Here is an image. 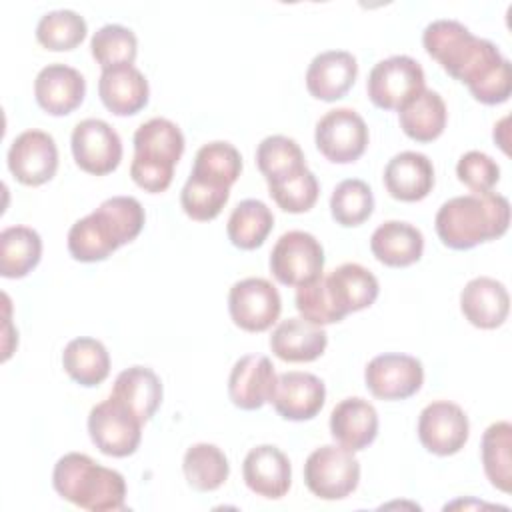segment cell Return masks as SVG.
<instances>
[{"instance_id": "1", "label": "cell", "mask_w": 512, "mask_h": 512, "mask_svg": "<svg viewBox=\"0 0 512 512\" xmlns=\"http://www.w3.org/2000/svg\"><path fill=\"white\" fill-rule=\"evenodd\" d=\"M426 52L470 94L488 106L502 104L512 94V64L484 38L474 36L462 22L440 18L422 32Z\"/></svg>"}, {"instance_id": "2", "label": "cell", "mask_w": 512, "mask_h": 512, "mask_svg": "<svg viewBox=\"0 0 512 512\" xmlns=\"http://www.w3.org/2000/svg\"><path fill=\"white\" fill-rule=\"evenodd\" d=\"M376 276L356 262H346L328 274H320L296 290V308L312 324L340 322L350 312L364 310L378 298Z\"/></svg>"}, {"instance_id": "3", "label": "cell", "mask_w": 512, "mask_h": 512, "mask_svg": "<svg viewBox=\"0 0 512 512\" xmlns=\"http://www.w3.org/2000/svg\"><path fill=\"white\" fill-rule=\"evenodd\" d=\"M144 208L134 196H112L68 230V252L80 262L106 260L144 228Z\"/></svg>"}, {"instance_id": "4", "label": "cell", "mask_w": 512, "mask_h": 512, "mask_svg": "<svg viewBox=\"0 0 512 512\" xmlns=\"http://www.w3.org/2000/svg\"><path fill=\"white\" fill-rule=\"evenodd\" d=\"M510 202L502 194L482 192L446 200L434 218L436 234L452 250H470L506 234Z\"/></svg>"}, {"instance_id": "5", "label": "cell", "mask_w": 512, "mask_h": 512, "mask_svg": "<svg viewBox=\"0 0 512 512\" xmlns=\"http://www.w3.org/2000/svg\"><path fill=\"white\" fill-rule=\"evenodd\" d=\"M54 490L90 512L124 510L126 482L118 470L106 468L82 452H68L54 464Z\"/></svg>"}, {"instance_id": "6", "label": "cell", "mask_w": 512, "mask_h": 512, "mask_svg": "<svg viewBox=\"0 0 512 512\" xmlns=\"http://www.w3.org/2000/svg\"><path fill=\"white\" fill-rule=\"evenodd\" d=\"M184 152V134L168 118H150L134 132V158L130 164L132 180L150 194L164 192L174 166Z\"/></svg>"}, {"instance_id": "7", "label": "cell", "mask_w": 512, "mask_h": 512, "mask_svg": "<svg viewBox=\"0 0 512 512\" xmlns=\"http://www.w3.org/2000/svg\"><path fill=\"white\" fill-rule=\"evenodd\" d=\"M304 482L322 500H342L358 488L360 462L352 450L340 444H324L306 458Z\"/></svg>"}, {"instance_id": "8", "label": "cell", "mask_w": 512, "mask_h": 512, "mask_svg": "<svg viewBox=\"0 0 512 512\" xmlns=\"http://www.w3.org/2000/svg\"><path fill=\"white\" fill-rule=\"evenodd\" d=\"M144 422L116 396H108L88 414V434L94 446L114 458L136 452L142 440Z\"/></svg>"}, {"instance_id": "9", "label": "cell", "mask_w": 512, "mask_h": 512, "mask_svg": "<svg viewBox=\"0 0 512 512\" xmlns=\"http://www.w3.org/2000/svg\"><path fill=\"white\" fill-rule=\"evenodd\" d=\"M422 90L424 70L420 62L404 54L374 64L366 82L368 98L382 110H400Z\"/></svg>"}, {"instance_id": "10", "label": "cell", "mask_w": 512, "mask_h": 512, "mask_svg": "<svg viewBox=\"0 0 512 512\" xmlns=\"http://www.w3.org/2000/svg\"><path fill=\"white\" fill-rule=\"evenodd\" d=\"M324 248L304 230L284 232L270 252V272L284 286H302L322 274Z\"/></svg>"}, {"instance_id": "11", "label": "cell", "mask_w": 512, "mask_h": 512, "mask_svg": "<svg viewBox=\"0 0 512 512\" xmlns=\"http://www.w3.org/2000/svg\"><path fill=\"white\" fill-rule=\"evenodd\" d=\"M316 148L336 164L358 160L368 146V126L352 108L328 110L316 124Z\"/></svg>"}, {"instance_id": "12", "label": "cell", "mask_w": 512, "mask_h": 512, "mask_svg": "<svg viewBox=\"0 0 512 512\" xmlns=\"http://www.w3.org/2000/svg\"><path fill=\"white\" fill-rule=\"evenodd\" d=\"M282 300L266 278H244L228 292V312L232 322L246 332H264L280 316Z\"/></svg>"}, {"instance_id": "13", "label": "cell", "mask_w": 512, "mask_h": 512, "mask_svg": "<svg viewBox=\"0 0 512 512\" xmlns=\"http://www.w3.org/2000/svg\"><path fill=\"white\" fill-rule=\"evenodd\" d=\"M70 146L80 170L94 176L110 174L122 160V140L118 132L100 118L80 120L72 130Z\"/></svg>"}, {"instance_id": "14", "label": "cell", "mask_w": 512, "mask_h": 512, "mask_svg": "<svg viewBox=\"0 0 512 512\" xmlns=\"http://www.w3.org/2000/svg\"><path fill=\"white\" fill-rule=\"evenodd\" d=\"M366 388L380 400H406L414 396L424 382L422 362L410 354L374 356L364 370Z\"/></svg>"}, {"instance_id": "15", "label": "cell", "mask_w": 512, "mask_h": 512, "mask_svg": "<svg viewBox=\"0 0 512 512\" xmlns=\"http://www.w3.org/2000/svg\"><path fill=\"white\" fill-rule=\"evenodd\" d=\"M470 424L466 412L448 400H434L418 416V438L436 456L460 452L468 440Z\"/></svg>"}, {"instance_id": "16", "label": "cell", "mask_w": 512, "mask_h": 512, "mask_svg": "<svg viewBox=\"0 0 512 512\" xmlns=\"http://www.w3.org/2000/svg\"><path fill=\"white\" fill-rule=\"evenodd\" d=\"M8 168L24 186H40L54 178L58 170V148L44 130H24L8 150Z\"/></svg>"}, {"instance_id": "17", "label": "cell", "mask_w": 512, "mask_h": 512, "mask_svg": "<svg viewBox=\"0 0 512 512\" xmlns=\"http://www.w3.org/2000/svg\"><path fill=\"white\" fill-rule=\"evenodd\" d=\"M326 400L324 382L310 372L290 370L276 378V386L272 392L274 410L292 422H302L314 418Z\"/></svg>"}, {"instance_id": "18", "label": "cell", "mask_w": 512, "mask_h": 512, "mask_svg": "<svg viewBox=\"0 0 512 512\" xmlns=\"http://www.w3.org/2000/svg\"><path fill=\"white\" fill-rule=\"evenodd\" d=\"M274 364L264 354L238 358L228 376V396L242 410H258L270 402L276 386Z\"/></svg>"}, {"instance_id": "19", "label": "cell", "mask_w": 512, "mask_h": 512, "mask_svg": "<svg viewBox=\"0 0 512 512\" xmlns=\"http://www.w3.org/2000/svg\"><path fill=\"white\" fill-rule=\"evenodd\" d=\"M86 94L84 76L66 64L44 66L34 80V96L38 106L52 116H66L76 110Z\"/></svg>"}, {"instance_id": "20", "label": "cell", "mask_w": 512, "mask_h": 512, "mask_svg": "<svg viewBox=\"0 0 512 512\" xmlns=\"http://www.w3.org/2000/svg\"><path fill=\"white\" fill-rule=\"evenodd\" d=\"M242 476L254 494L268 500L282 498L292 484L290 460L272 444H260L246 454Z\"/></svg>"}, {"instance_id": "21", "label": "cell", "mask_w": 512, "mask_h": 512, "mask_svg": "<svg viewBox=\"0 0 512 512\" xmlns=\"http://www.w3.org/2000/svg\"><path fill=\"white\" fill-rule=\"evenodd\" d=\"M460 310L472 326L494 330L508 318V290L502 282L490 276L472 278L460 292Z\"/></svg>"}, {"instance_id": "22", "label": "cell", "mask_w": 512, "mask_h": 512, "mask_svg": "<svg viewBox=\"0 0 512 512\" xmlns=\"http://www.w3.org/2000/svg\"><path fill=\"white\" fill-rule=\"evenodd\" d=\"M358 76V62L346 50H326L312 58L306 70L308 92L324 102L342 98Z\"/></svg>"}, {"instance_id": "23", "label": "cell", "mask_w": 512, "mask_h": 512, "mask_svg": "<svg viewBox=\"0 0 512 512\" xmlns=\"http://www.w3.org/2000/svg\"><path fill=\"white\" fill-rule=\"evenodd\" d=\"M102 104L116 116L138 114L150 96L146 76L132 64H120L102 70L98 80Z\"/></svg>"}, {"instance_id": "24", "label": "cell", "mask_w": 512, "mask_h": 512, "mask_svg": "<svg viewBox=\"0 0 512 512\" xmlns=\"http://www.w3.org/2000/svg\"><path fill=\"white\" fill-rule=\"evenodd\" d=\"M330 434L352 452L368 448L378 436L376 408L360 396L340 400L330 414Z\"/></svg>"}, {"instance_id": "25", "label": "cell", "mask_w": 512, "mask_h": 512, "mask_svg": "<svg viewBox=\"0 0 512 512\" xmlns=\"http://www.w3.org/2000/svg\"><path fill=\"white\" fill-rule=\"evenodd\" d=\"M384 186L396 200L418 202L434 188V166L426 154L400 152L384 168Z\"/></svg>"}, {"instance_id": "26", "label": "cell", "mask_w": 512, "mask_h": 512, "mask_svg": "<svg viewBox=\"0 0 512 512\" xmlns=\"http://www.w3.org/2000/svg\"><path fill=\"white\" fill-rule=\"evenodd\" d=\"M326 344V330L302 316L282 320L270 336V350L284 362H312L324 354Z\"/></svg>"}, {"instance_id": "27", "label": "cell", "mask_w": 512, "mask_h": 512, "mask_svg": "<svg viewBox=\"0 0 512 512\" xmlns=\"http://www.w3.org/2000/svg\"><path fill=\"white\" fill-rule=\"evenodd\" d=\"M370 250L378 262L392 268H404L422 258L424 236L408 222L388 220L372 232Z\"/></svg>"}, {"instance_id": "28", "label": "cell", "mask_w": 512, "mask_h": 512, "mask_svg": "<svg viewBox=\"0 0 512 512\" xmlns=\"http://www.w3.org/2000/svg\"><path fill=\"white\" fill-rule=\"evenodd\" d=\"M110 394L120 398L146 424L162 402V382L154 370L130 366L116 376Z\"/></svg>"}, {"instance_id": "29", "label": "cell", "mask_w": 512, "mask_h": 512, "mask_svg": "<svg viewBox=\"0 0 512 512\" xmlns=\"http://www.w3.org/2000/svg\"><path fill=\"white\" fill-rule=\"evenodd\" d=\"M446 104L434 90L424 88L404 108L398 110L402 132L416 142H432L446 128Z\"/></svg>"}, {"instance_id": "30", "label": "cell", "mask_w": 512, "mask_h": 512, "mask_svg": "<svg viewBox=\"0 0 512 512\" xmlns=\"http://www.w3.org/2000/svg\"><path fill=\"white\" fill-rule=\"evenodd\" d=\"M62 366L74 382L90 388L108 378L110 354L100 340L80 336L66 344L62 352Z\"/></svg>"}, {"instance_id": "31", "label": "cell", "mask_w": 512, "mask_h": 512, "mask_svg": "<svg viewBox=\"0 0 512 512\" xmlns=\"http://www.w3.org/2000/svg\"><path fill=\"white\" fill-rule=\"evenodd\" d=\"M42 256L40 234L28 226H8L0 232V274L4 278H24Z\"/></svg>"}, {"instance_id": "32", "label": "cell", "mask_w": 512, "mask_h": 512, "mask_svg": "<svg viewBox=\"0 0 512 512\" xmlns=\"http://www.w3.org/2000/svg\"><path fill=\"white\" fill-rule=\"evenodd\" d=\"M242 172L240 152L224 140H214L198 148L190 176L218 188H230Z\"/></svg>"}, {"instance_id": "33", "label": "cell", "mask_w": 512, "mask_h": 512, "mask_svg": "<svg viewBox=\"0 0 512 512\" xmlns=\"http://www.w3.org/2000/svg\"><path fill=\"white\" fill-rule=\"evenodd\" d=\"M274 226L272 210L256 198L242 200L226 224L228 240L240 250H254L264 244Z\"/></svg>"}, {"instance_id": "34", "label": "cell", "mask_w": 512, "mask_h": 512, "mask_svg": "<svg viewBox=\"0 0 512 512\" xmlns=\"http://www.w3.org/2000/svg\"><path fill=\"white\" fill-rule=\"evenodd\" d=\"M182 470L194 490L212 492L226 482L230 474V464L226 454L216 444L198 442L186 450Z\"/></svg>"}, {"instance_id": "35", "label": "cell", "mask_w": 512, "mask_h": 512, "mask_svg": "<svg viewBox=\"0 0 512 512\" xmlns=\"http://www.w3.org/2000/svg\"><path fill=\"white\" fill-rule=\"evenodd\" d=\"M512 426L506 420L490 424L482 434V464L490 484L502 492L512 488Z\"/></svg>"}, {"instance_id": "36", "label": "cell", "mask_w": 512, "mask_h": 512, "mask_svg": "<svg viewBox=\"0 0 512 512\" xmlns=\"http://www.w3.org/2000/svg\"><path fill=\"white\" fill-rule=\"evenodd\" d=\"M374 210V196L364 180H342L330 196V212L336 224L344 228L364 224Z\"/></svg>"}, {"instance_id": "37", "label": "cell", "mask_w": 512, "mask_h": 512, "mask_svg": "<svg viewBox=\"0 0 512 512\" xmlns=\"http://www.w3.org/2000/svg\"><path fill=\"white\" fill-rule=\"evenodd\" d=\"M86 20L68 8L46 12L36 24V40L54 52L72 50L86 38Z\"/></svg>"}, {"instance_id": "38", "label": "cell", "mask_w": 512, "mask_h": 512, "mask_svg": "<svg viewBox=\"0 0 512 512\" xmlns=\"http://www.w3.org/2000/svg\"><path fill=\"white\" fill-rule=\"evenodd\" d=\"M256 164L266 182L288 176L306 166L304 152L294 138L272 134L266 136L256 148Z\"/></svg>"}, {"instance_id": "39", "label": "cell", "mask_w": 512, "mask_h": 512, "mask_svg": "<svg viewBox=\"0 0 512 512\" xmlns=\"http://www.w3.org/2000/svg\"><path fill=\"white\" fill-rule=\"evenodd\" d=\"M268 184V194L272 196V200L290 214H302L308 212L316 200H318V180L314 176L312 170H308V166L282 176L278 180L266 182Z\"/></svg>"}, {"instance_id": "40", "label": "cell", "mask_w": 512, "mask_h": 512, "mask_svg": "<svg viewBox=\"0 0 512 512\" xmlns=\"http://www.w3.org/2000/svg\"><path fill=\"white\" fill-rule=\"evenodd\" d=\"M90 52L102 70L132 64L138 54L136 34L122 24H104L90 40Z\"/></svg>"}, {"instance_id": "41", "label": "cell", "mask_w": 512, "mask_h": 512, "mask_svg": "<svg viewBox=\"0 0 512 512\" xmlns=\"http://www.w3.org/2000/svg\"><path fill=\"white\" fill-rule=\"evenodd\" d=\"M228 198H230V188L210 186L192 176H188L180 192L182 210L186 212V216L198 222L214 220L222 212Z\"/></svg>"}, {"instance_id": "42", "label": "cell", "mask_w": 512, "mask_h": 512, "mask_svg": "<svg viewBox=\"0 0 512 512\" xmlns=\"http://www.w3.org/2000/svg\"><path fill=\"white\" fill-rule=\"evenodd\" d=\"M458 180L468 186L472 192L482 194L490 192L500 180V168L494 158L480 150H470L460 156L456 164Z\"/></svg>"}]
</instances>
